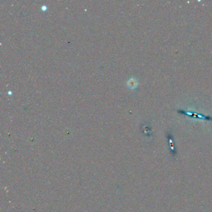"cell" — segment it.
<instances>
[{
  "instance_id": "cell-1",
  "label": "cell",
  "mask_w": 212,
  "mask_h": 212,
  "mask_svg": "<svg viewBox=\"0 0 212 212\" xmlns=\"http://www.w3.org/2000/svg\"><path fill=\"white\" fill-rule=\"evenodd\" d=\"M177 111L179 113L184 114L185 115H187V116H192V117H195V118H200V119H207V120H212V118L211 116H205L204 115L199 114V113H193V112H190V111H187L181 110H179Z\"/></svg>"
}]
</instances>
